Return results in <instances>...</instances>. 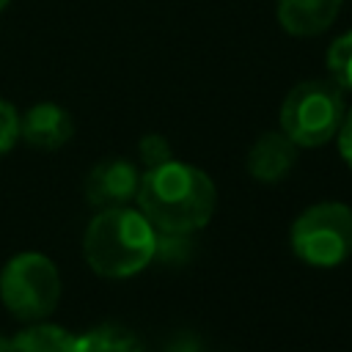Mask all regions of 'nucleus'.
Returning a JSON list of instances; mask_svg holds the SVG:
<instances>
[{
    "label": "nucleus",
    "instance_id": "obj_1",
    "mask_svg": "<svg viewBox=\"0 0 352 352\" xmlns=\"http://www.w3.org/2000/svg\"><path fill=\"white\" fill-rule=\"evenodd\" d=\"M135 204L157 234L176 236L192 234L212 220L217 190L201 168L168 160L157 168H146Z\"/></svg>",
    "mask_w": 352,
    "mask_h": 352
},
{
    "label": "nucleus",
    "instance_id": "obj_2",
    "mask_svg": "<svg viewBox=\"0 0 352 352\" xmlns=\"http://www.w3.org/2000/svg\"><path fill=\"white\" fill-rule=\"evenodd\" d=\"M88 267L104 278H129L148 267L157 253V228L140 209H99L82 236Z\"/></svg>",
    "mask_w": 352,
    "mask_h": 352
},
{
    "label": "nucleus",
    "instance_id": "obj_3",
    "mask_svg": "<svg viewBox=\"0 0 352 352\" xmlns=\"http://www.w3.org/2000/svg\"><path fill=\"white\" fill-rule=\"evenodd\" d=\"M344 113V96L333 80H305L280 104V132L297 148H316L336 138Z\"/></svg>",
    "mask_w": 352,
    "mask_h": 352
},
{
    "label": "nucleus",
    "instance_id": "obj_4",
    "mask_svg": "<svg viewBox=\"0 0 352 352\" xmlns=\"http://www.w3.org/2000/svg\"><path fill=\"white\" fill-rule=\"evenodd\" d=\"M292 250L308 267L330 270L352 256V209L341 201L308 206L289 231Z\"/></svg>",
    "mask_w": 352,
    "mask_h": 352
},
{
    "label": "nucleus",
    "instance_id": "obj_5",
    "mask_svg": "<svg viewBox=\"0 0 352 352\" xmlns=\"http://www.w3.org/2000/svg\"><path fill=\"white\" fill-rule=\"evenodd\" d=\"M0 300L22 322L50 316L60 300V275L44 253H19L0 272Z\"/></svg>",
    "mask_w": 352,
    "mask_h": 352
},
{
    "label": "nucleus",
    "instance_id": "obj_6",
    "mask_svg": "<svg viewBox=\"0 0 352 352\" xmlns=\"http://www.w3.org/2000/svg\"><path fill=\"white\" fill-rule=\"evenodd\" d=\"M140 187V170L121 157L96 162L85 176V198L94 209L129 206Z\"/></svg>",
    "mask_w": 352,
    "mask_h": 352
},
{
    "label": "nucleus",
    "instance_id": "obj_7",
    "mask_svg": "<svg viewBox=\"0 0 352 352\" xmlns=\"http://www.w3.org/2000/svg\"><path fill=\"white\" fill-rule=\"evenodd\" d=\"M74 135V118L66 107L55 102H38L25 116H19V138L41 151H55L66 146Z\"/></svg>",
    "mask_w": 352,
    "mask_h": 352
},
{
    "label": "nucleus",
    "instance_id": "obj_8",
    "mask_svg": "<svg viewBox=\"0 0 352 352\" xmlns=\"http://www.w3.org/2000/svg\"><path fill=\"white\" fill-rule=\"evenodd\" d=\"M297 162V146L283 132H261L248 148V173L256 182L275 184L289 176Z\"/></svg>",
    "mask_w": 352,
    "mask_h": 352
},
{
    "label": "nucleus",
    "instance_id": "obj_9",
    "mask_svg": "<svg viewBox=\"0 0 352 352\" xmlns=\"http://www.w3.org/2000/svg\"><path fill=\"white\" fill-rule=\"evenodd\" d=\"M341 3L344 0H278L275 14L289 36L314 38L336 22Z\"/></svg>",
    "mask_w": 352,
    "mask_h": 352
},
{
    "label": "nucleus",
    "instance_id": "obj_10",
    "mask_svg": "<svg viewBox=\"0 0 352 352\" xmlns=\"http://www.w3.org/2000/svg\"><path fill=\"white\" fill-rule=\"evenodd\" d=\"M74 336L60 324H30L11 338L14 352H72Z\"/></svg>",
    "mask_w": 352,
    "mask_h": 352
},
{
    "label": "nucleus",
    "instance_id": "obj_11",
    "mask_svg": "<svg viewBox=\"0 0 352 352\" xmlns=\"http://www.w3.org/2000/svg\"><path fill=\"white\" fill-rule=\"evenodd\" d=\"M72 352H143V346L121 327H94L82 336H74Z\"/></svg>",
    "mask_w": 352,
    "mask_h": 352
},
{
    "label": "nucleus",
    "instance_id": "obj_12",
    "mask_svg": "<svg viewBox=\"0 0 352 352\" xmlns=\"http://www.w3.org/2000/svg\"><path fill=\"white\" fill-rule=\"evenodd\" d=\"M327 72L333 82L344 91H352V30L338 36L327 50Z\"/></svg>",
    "mask_w": 352,
    "mask_h": 352
},
{
    "label": "nucleus",
    "instance_id": "obj_13",
    "mask_svg": "<svg viewBox=\"0 0 352 352\" xmlns=\"http://www.w3.org/2000/svg\"><path fill=\"white\" fill-rule=\"evenodd\" d=\"M138 154L140 160L146 162V168H157L168 160H173V151H170V143L160 135V132H148L138 140Z\"/></svg>",
    "mask_w": 352,
    "mask_h": 352
},
{
    "label": "nucleus",
    "instance_id": "obj_14",
    "mask_svg": "<svg viewBox=\"0 0 352 352\" xmlns=\"http://www.w3.org/2000/svg\"><path fill=\"white\" fill-rule=\"evenodd\" d=\"M19 140V113L11 102L0 99V157L14 148Z\"/></svg>",
    "mask_w": 352,
    "mask_h": 352
},
{
    "label": "nucleus",
    "instance_id": "obj_15",
    "mask_svg": "<svg viewBox=\"0 0 352 352\" xmlns=\"http://www.w3.org/2000/svg\"><path fill=\"white\" fill-rule=\"evenodd\" d=\"M336 138H338V151H341V157H344L346 165L352 168V110L344 113V121H341Z\"/></svg>",
    "mask_w": 352,
    "mask_h": 352
},
{
    "label": "nucleus",
    "instance_id": "obj_16",
    "mask_svg": "<svg viewBox=\"0 0 352 352\" xmlns=\"http://www.w3.org/2000/svg\"><path fill=\"white\" fill-rule=\"evenodd\" d=\"M0 352H14V349H11V338L0 336Z\"/></svg>",
    "mask_w": 352,
    "mask_h": 352
},
{
    "label": "nucleus",
    "instance_id": "obj_17",
    "mask_svg": "<svg viewBox=\"0 0 352 352\" xmlns=\"http://www.w3.org/2000/svg\"><path fill=\"white\" fill-rule=\"evenodd\" d=\"M8 3H11V0H0V14L6 11V6H8Z\"/></svg>",
    "mask_w": 352,
    "mask_h": 352
}]
</instances>
